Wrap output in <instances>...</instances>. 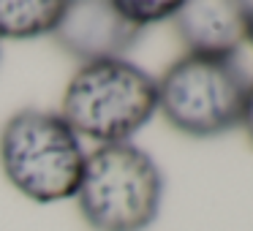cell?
<instances>
[{"label": "cell", "mask_w": 253, "mask_h": 231, "mask_svg": "<svg viewBox=\"0 0 253 231\" xmlns=\"http://www.w3.org/2000/svg\"><path fill=\"white\" fill-rule=\"evenodd\" d=\"M158 112V79L126 57L82 63L68 79L57 115L98 147L126 144Z\"/></svg>", "instance_id": "cell-1"}, {"label": "cell", "mask_w": 253, "mask_h": 231, "mask_svg": "<svg viewBox=\"0 0 253 231\" xmlns=\"http://www.w3.org/2000/svg\"><path fill=\"white\" fill-rule=\"evenodd\" d=\"M84 158L82 139L57 112L22 109L0 131V166L22 196L55 204L77 196Z\"/></svg>", "instance_id": "cell-2"}, {"label": "cell", "mask_w": 253, "mask_h": 231, "mask_svg": "<svg viewBox=\"0 0 253 231\" xmlns=\"http://www.w3.org/2000/svg\"><path fill=\"white\" fill-rule=\"evenodd\" d=\"M74 198L93 231H144L161 212L164 174L136 144H104L87 153Z\"/></svg>", "instance_id": "cell-3"}, {"label": "cell", "mask_w": 253, "mask_h": 231, "mask_svg": "<svg viewBox=\"0 0 253 231\" xmlns=\"http://www.w3.org/2000/svg\"><path fill=\"white\" fill-rule=\"evenodd\" d=\"M248 87L237 57L182 55L158 79V112L174 131L212 139L240 125Z\"/></svg>", "instance_id": "cell-4"}, {"label": "cell", "mask_w": 253, "mask_h": 231, "mask_svg": "<svg viewBox=\"0 0 253 231\" xmlns=\"http://www.w3.org/2000/svg\"><path fill=\"white\" fill-rule=\"evenodd\" d=\"M142 30L133 28L117 3L106 0H77L66 3L63 19L52 33L55 44L79 63H95L123 57L139 41Z\"/></svg>", "instance_id": "cell-5"}, {"label": "cell", "mask_w": 253, "mask_h": 231, "mask_svg": "<svg viewBox=\"0 0 253 231\" xmlns=\"http://www.w3.org/2000/svg\"><path fill=\"white\" fill-rule=\"evenodd\" d=\"M185 55L237 57L248 44V3L237 0H191L171 17Z\"/></svg>", "instance_id": "cell-6"}, {"label": "cell", "mask_w": 253, "mask_h": 231, "mask_svg": "<svg viewBox=\"0 0 253 231\" xmlns=\"http://www.w3.org/2000/svg\"><path fill=\"white\" fill-rule=\"evenodd\" d=\"M66 11L60 0H0V38H41L57 30Z\"/></svg>", "instance_id": "cell-7"}, {"label": "cell", "mask_w": 253, "mask_h": 231, "mask_svg": "<svg viewBox=\"0 0 253 231\" xmlns=\"http://www.w3.org/2000/svg\"><path fill=\"white\" fill-rule=\"evenodd\" d=\"M177 8H180V3H158V0H153V3L139 0L136 3V0H117V11L139 30L153 25V22H161V19H171L177 14Z\"/></svg>", "instance_id": "cell-8"}, {"label": "cell", "mask_w": 253, "mask_h": 231, "mask_svg": "<svg viewBox=\"0 0 253 231\" xmlns=\"http://www.w3.org/2000/svg\"><path fill=\"white\" fill-rule=\"evenodd\" d=\"M240 128L245 131L248 142L253 144V82H251V87H248V95H245V109H242Z\"/></svg>", "instance_id": "cell-9"}, {"label": "cell", "mask_w": 253, "mask_h": 231, "mask_svg": "<svg viewBox=\"0 0 253 231\" xmlns=\"http://www.w3.org/2000/svg\"><path fill=\"white\" fill-rule=\"evenodd\" d=\"M248 44H253V6L248 3Z\"/></svg>", "instance_id": "cell-10"}]
</instances>
